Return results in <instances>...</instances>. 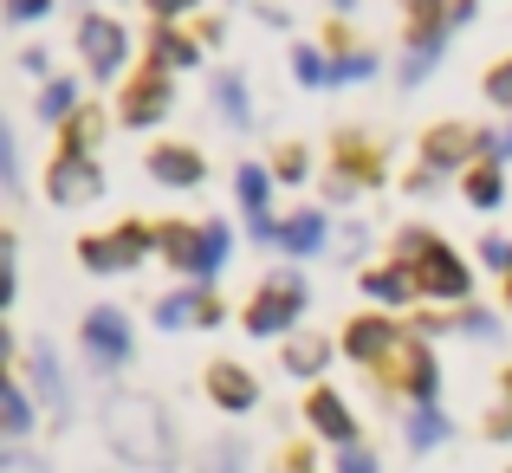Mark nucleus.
Segmentation results:
<instances>
[{
  "label": "nucleus",
  "mask_w": 512,
  "mask_h": 473,
  "mask_svg": "<svg viewBox=\"0 0 512 473\" xmlns=\"http://www.w3.org/2000/svg\"><path fill=\"white\" fill-rule=\"evenodd\" d=\"M46 195L65 201V208H78V201L104 195V169L91 156H78V150H59V156H52V169H46Z\"/></svg>",
  "instance_id": "nucleus-3"
},
{
  "label": "nucleus",
  "mask_w": 512,
  "mask_h": 473,
  "mask_svg": "<svg viewBox=\"0 0 512 473\" xmlns=\"http://www.w3.org/2000/svg\"><path fill=\"white\" fill-rule=\"evenodd\" d=\"M26 363H33V389L52 402V409H65V376H59V363H52V350L33 344V357H26Z\"/></svg>",
  "instance_id": "nucleus-17"
},
{
  "label": "nucleus",
  "mask_w": 512,
  "mask_h": 473,
  "mask_svg": "<svg viewBox=\"0 0 512 473\" xmlns=\"http://www.w3.org/2000/svg\"><path fill=\"white\" fill-rule=\"evenodd\" d=\"M325 357H331V350L318 344V337H305V344H292V350H286V370L312 376V370H325Z\"/></svg>",
  "instance_id": "nucleus-27"
},
{
  "label": "nucleus",
  "mask_w": 512,
  "mask_h": 473,
  "mask_svg": "<svg viewBox=\"0 0 512 473\" xmlns=\"http://www.w3.org/2000/svg\"><path fill=\"white\" fill-rule=\"evenodd\" d=\"M143 227H117V234H91L85 240V266L91 273H124V266H137L143 260Z\"/></svg>",
  "instance_id": "nucleus-6"
},
{
  "label": "nucleus",
  "mask_w": 512,
  "mask_h": 473,
  "mask_svg": "<svg viewBox=\"0 0 512 473\" xmlns=\"http://www.w3.org/2000/svg\"><path fill=\"white\" fill-rule=\"evenodd\" d=\"M338 7H350V0H338Z\"/></svg>",
  "instance_id": "nucleus-38"
},
{
  "label": "nucleus",
  "mask_w": 512,
  "mask_h": 473,
  "mask_svg": "<svg viewBox=\"0 0 512 473\" xmlns=\"http://www.w3.org/2000/svg\"><path fill=\"white\" fill-rule=\"evenodd\" d=\"M279 175H286V182H299V175H305V150H286V156H279Z\"/></svg>",
  "instance_id": "nucleus-35"
},
{
  "label": "nucleus",
  "mask_w": 512,
  "mask_h": 473,
  "mask_svg": "<svg viewBox=\"0 0 512 473\" xmlns=\"http://www.w3.org/2000/svg\"><path fill=\"white\" fill-rule=\"evenodd\" d=\"M338 473H376V461H370L363 448H344V454H338Z\"/></svg>",
  "instance_id": "nucleus-34"
},
{
  "label": "nucleus",
  "mask_w": 512,
  "mask_h": 473,
  "mask_svg": "<svg viewBox=\"0 0 512 473\" xmlns=\"http://www.w3.org/2000/svg\"><path fill=\"white\" fill-rule=\"evenodd\" d=\"M156 240H163V253H169V260L175 266H195V247H201V227H156Z\"/></svg>",
  "instance_id": "nucleus-22"
},
{
  "label": "nucleus",
  "mask_w": 512,
  "mask_h": 473,
  "mask_svg": "<svg viewBox=\"0 0 512 473\" xmlns=\"http://www.w3.org/2000/svg\"><path fill=\"white\" fill-rule=\"evenodd\" d=\"M150 65H163V72H169V65H195V39H188V33H169V26H163V33L150 39Z\"/></svg>",
  "instance_id": "nucleus-19"
},
{
  "label": "nucleus",
  "mask_w": 512,
  "mask_h": 473,
  "mask_svg": "<svg viewBox=\"0 0 512 473\" xmlns=\"http://www.w3.org/2000/svg\"><path fill=\"white\" fill-rule=\"evenodd\" d=\"M312 428H318L325 441H338V448H350V435H357L344 396H331V389H318V396H312Z\"/></svg>",
  "instance_id": "nucleus-14"
},
{
  "label": "nucleus",
  "mask_w": 512,
  "mask_h": 473,
  "mask_svg": "<svg viewBox=\"0 0 512 473\" xmlns=\"http://www.w3.org/2000/svg\"><path fill=\"white\" fill-rule=\"evenodd\" d=\"M487 98H493V104H506V111H512V59H506V65H493V72H487Z\"/></svg>",
  "instance_id": "nucleus-32"
},
{
  "label": "nucleus",
  "mask_w": 512,
  "mask_h": 473,
  "mask_svg": "<svg viewBox=\"0 0 512 473\" xmlns=\"http://www.w3.org/2000/svg\"><path fill=\"white\" fill-rule=\"evenodd\" d=\"M500 195H506V188H500V162H474V169H467V201H474V208H500Z\"/></svg>",
  "instance_id": "nucleus-18"
},
{
  "label": "nucleus",
  "mask_w": 512,
  "mask_h": 473,
  "mask_svg": "<svg viewBox=\"0 0 512 473\" xmlns=\"http://www.w3.org/2000/svg\"><path fill=\"white\" fill-rule=\"evenodd\" d=\"M188 318L214 324V318H221V305H214L208 292H169V299L156 305V324H169V331H175V324H188Z\"/></svg>",
  "instance_id": "nucleus-15"
},
{
  "label": "nucleus",
  "mask_w": 512,
  "mask_h": 473,
  "mask_svg": "<svg viewBox=\"0 0 512 473\" xmlns=\"http://www.w3.org/2000/svg\"><path fill=\"white\" fill-rule=\"evenodd\" d=\"M389 350H402L396 324H383V318H357V324H350V357H357V363H383Z\"/></svg>",
  "instance_id": "nucleus-13"
},
{
  "label": "nucleus",
  "mask_w": 512,
  "mask_h": 473,
  "mask_svg": "<svg viewBox=\"0 0 512 473\" xmlns=\"http://www.w3.org/2000/svg\"><path fill=\"white\" fill-rule=\"evenodd\" d=\"M150 175H156V182H169V188H195L208 169H201L195 150H182V143H163V150L150 156Z\"/></svg>",
  "instance_id": "nucleus-11"
},
{
  "label": "nucleus",
  "mask_w": 512,
  "mask_h": 473,
  "mask_svg": "<svg viewBox=\"0 0 512 473\" xmlns=\"http://www.w3.org/2000/svg\"><path fill=\"white\" fill-rule=\"evenodd\" d=\"M85 344H91V357L98 363H124L130 357V324H124V312H91L85 318Z\"/></svg>",
  "instance_id": "nucleus-7"
},
{
  "label": "nucleus",
  "mask_w": 512,
  "mask_h": 473,
  "mask_svg": "<svg viewBox=\"0 0 512 473\" xmlns=\"http://www.w3.org/2000/svg\"><path fill=\"white\" fill-rule=\"evenodd\" d=\"M169 111V78H163V65H150V72L130 85V98H124V124H156V117Z\"/></svg>",
  "instance_id": "nucleus-8"
},
{
  "label": "nucleus",
  "mask_w": 512,
  "mask_h": 473,
  "mask_svg": "<svg viewBox=\"0 0 512 473\" xmlns=\"http://www.w3.org/2000/svg\"><path fill=\"white\" fill-rule=\"evenodd\" d=\"M292 72H299V78H305V85H325V78H331V65H325V59H318V52H312V46H299V52H292Z\"/></svg>",
  "instance_id": "nucleus-30"
},
{
  "label": "nucleus",
  "mask_w": 512,
  "mask_h": 473,
  "mask_svg": "<svg viewBox=\"0 0 512 473\" xmlns=\"http://www.w3.org/2000/svg\"><path fill=\"white\" fill-rule=\"evenodd\" d=\"M221 260H227V227L208 221V227H201V247H195V266H188V273H214Z\"/></svg>",
  "instance_id": "nucleus-23"
},
{
  "label": "nucleus",
  "mask_w": 512,
  "mask_h": 473,
  "mask_svg": "<svg viewBox=\"0 0 512 473\" xmlns=\"http://www.w3.org/2000/svg\"><path fill=\"white\" fill-rule=\"evenodd\" d=\"M402 266L415 273V292H428V299H467V266L454 260L435 234H409L402 240Z\"/></svg>",
  "instance_id": "nucleus-2"
},
{
  "label": "nucleus",
  "mask_w": 512,
  "mask_h": 473,
  "mask_svg": "<svg viewBox=\"0 0 512 473\" xmlns=\"http://www.w3.org/2000/svg\"><path fill=\"white\" fill-rule=\"evenodd\" d=\"M363 292H370V299L402 305V299H409V273H396V266H389V273H370V279H363Z\"/></svg>",
  "instance_id": "nucleus-26"
},
{
  "label": "nucleus",
  "mask_w": 512,
  "mask_h": 473,
  "mask_svg": "<svg viewBox=\"0 0 512 473\" xmlns=\"http://www.w3.org/2000/svg\"><path fill=\"white\" fill-rule=\"evenodd\" d=\"M98 130H104V111H72V117H65V150L91 156V143H98Z\"/></svg>",
  "instance_id": "nucleus-21"
},
{
  "label": "nucleus",
  "mask_w": 512,
  "mask_h": 473,
  "mask_svg": "<svg viewBox=\"0 0 512 473\" xmlns=\"http://www.w3.org/2000/svg\"><path fill=\"white\" fill-rule=\"evenodd\" d=\"M0 415H7V435H26V428H33V402H26L20 383L0 389Z\"/></svg>",
  "instance_id": "nucleus-24"
},
{
  "label": "nucleus",
  "mask_w": 512,
  "mask_h": 473,
  "mask_svg": "<svg viewBox=\"0 0 512 473\" xmlns=\"http://www.w3.org/2000/svg\"><path fill=\"white\" fill-rule=\"evenodd\" d=\"M188 7H195V0H150L156 20H175V13H188Z\"/></svg>",
  "instance_id": "nucleus-36"
},
{
  "label": "nucleus",
  "mask_w": 512,
  "mask_h": 473,
  "mask_svg": "<svg viewBox=\"0 0 512 473\" xmlns=\"http://www.w3.org/2000/svg\"><path fill=\"white\" fill-rule=\"evenodd\" d=\"M441 435H448V422L435 415V402H422V409L409 415V448H435Z\"/></svg>",
  "instance_id": "nucleus-25"
},
{
  "label": "nucleus",
  "mask_w": 512,
  "mask_h": 473,
  "mask_svg": "<svg viewBox=\"0 0 512 473\" xmlns=\"http://www.w3.org/2000/svg\"><path fill=\"white\" fill-rule=\"evenodd\" d=\"M208 396L214 402H221V409H253V402H260V389H253V376L247 370H240V363H214V370H208Z\"/></svg>",
  "instance_id": "nucleus-9"
},
{
  "label": "nucleus",
  "mask_w": 512,
  "mask_h": 473,
  "mask_svg": "<svg viewBox=\"0 0 512 473\" xmlns=\"http://www.w3.org/2000/svg\"><path fill=\"white\" fill-rule=\"evenodd\" d=\"M402 376H409L415 402H435V357H428L422 344H409V363H402Z\"/></svg>",
  "instance_id": "nucleus-20"
},
{
  "label": "nucleus",
  "mask_w": 512,
  "mask_h": 473,
  "mask_svg": "<svg viewBox=\"0 0 512 473\" xmlns=\"http://www.w3.org/2000/svg\"><path fill=\"white\" fill-rule=\"evenodd\" d=\"M52 13V0H7V20L13 26H26V20H46Z\"/></svg>",
  "instance_id": "nucleus-33"
},
{
  "label": "nucleus",
  "mask_w": 512,
  "mask_h": 473,
  "mask_svg": "<svg viewBox=\"0 0 512 473\" xmlns=\"http://www.w3.org/2000/svg\"><path fill=\"white\" fill-rule=\"evenodd\" d=\"M240 201H247V214H253V234L273 240V234H279V221H266V201H273V175H266L260 162H247V169H240Z\"/></svg>",
  "instance_id": "nucleus-12"
},
{
  "label": "nucleus",
  "mask_w": 512,
  "mask_h": 473,
  "mask_svg": "<svg viewBox=\"0 0 512 473\" xmlns=\"http://www.w3.org/2000/svg\"><path fill=\"white\" fill-rule=\"evenodd\" d=\"M78 46H85V59H91L98 78H117L124 72V52H130V33L117 20H98V13H91V20L78 26Z\"/></svg>",
  "instance_id": "nucleus-5"
},
{
  "label": "nucleus",
  "mask_w": 512,
  "mask_h": 473,
  "mask_svg": "<svg viewBox=\"0 0 512 473\" xmlns=\"http://www.w3.org/2000/svg\"><path fill=\"white\" fill-rule=\"evenodd\" d=\"M299 312H305V286L286 273V279H273V286L247 305V324H253V337H273V331H286Z\"/></svg>",
  "instance_id": "nucleus-4"
},
{
  "label": "nucleus",
  "mask_w": 512,
  "mask_h": 473,
  "mask_svg": "<svg viewBox=\"0 0 512 473\" xmlns=\"http://www.w3.org/2000/svg\"><path fill=\"white\" fill-rule=\"evenodd\" d=\"M474 150H487V137H474V130H461V124H441L435 137H428V169H454V162H467Z\"/></svg>",
  "instance_id": "nucleus-10"
},
{
  "label": "nucleus",
  "mask_w": 512,
  "mask_h": 473,
  "mask_svg": "<svg viewBox=\"0 0 512 473\" xmlns=\"http://www.w3.org/2000/svg\"><path fill=\"white\" fill-rule=\"evenodd\" d=\"M214 98H221V111L234 117V124H247V91H240V78H214Z\"/></svg>",
  "instance_id": "nucleus-29"
},
{
  "label": "nucleus",
  "mask_w": 512,
  "mask_h": 473,
  "mask_svg": "<svg viewBox=\"0 0 512 473\" xmlns=\"http://www.w3.org/2000/svg\"><path fill=\"white\" fill-rule=\"evenodd\" d=\"M0 467H7V473H46V467L33 461V454H7V461H0Z\"/></svg>",
  "instance_id": "nucleus-37"
},
{
  "label": "nucleus",
  "mask_w": 512,
  "mask_h": 473,
  "mask_svg": "<svg viewBox=\"0 0 512 473\" xmlns=\"http://www.w3.org/2000/svg\"><path fill=\"white\" fill-rule=\"evenodd\" d=\"M104 435H111V448L124 454V461L169 467V428H163V415H156V402L111 396V409H104Z\"/></svg>",
  "instance_id": "nucleus-1"
},
{
  "label": "nucleus",
  "mask_w": 512,
  "mask_h": 473,
  "mask_svg": "<svg viewBox=\"0 0 512 473\" xmlns=\"http://www.w3.org/2000/svg\"><path fill=\"white\" fill-rule=\"evenodd\" d=\"M370 72H376L370 52H338V65H331V78H370Z\"/></svg>",
  "instance_id": "nucleus-31"
},
{
  "label": "nucleus",
  "mask_w": 512,
  "mask_h": 473,
  "mask_svg": "<svg viewBox=\"0 0 512 473\" xmlns=\"http://www.w3.org/2000/svg\"><path fill=\"white\" fill-rule=\"evenodd\" d=\"M273 240H279L286 253H318V247H325V214H312V208L292 214V221H279Z\"/></svg>",
  "instance_id": "nucleus-16"
},
{
  "label": "nucleus",
  "mask_w": 512,
  "mask_h": 473,
  "mask_svg": "<svg viewBox=\"0 0 512 473\" xmlns=\"http://www.w3.org/2000/svg\"><path fill=\"white\" fill-rule=\"evenodd\" d=\"M72 85H65V78H52V85L46 91H39V117H46V124H52V117H72Z\"/></svg>",
  "instance_id": "nucleus-28"
}]
</instances>
